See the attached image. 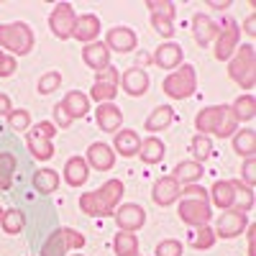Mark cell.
<instances>
[{
	"label": "cell",
	"instance_id": "1",
	"mask_svg": "<svg viewBox=\"0 0 256 256\" xmlns=\"http://www.w3.org/2000/svg\"><path fill=\"white\" fill-rule=\"evenodd\" d=\"M195 128L202 134H212L218 138H228L238 131V120L233 116L228 105H210V108L200 110L195 118Z\"/></svg>",
	"mask_w": 256,
	"mask_h": 256
},
{
	"label": "cell",
	"instance_id": "2",
	"mask_svg": "<svg viewBox=\"0 0 256 256\" xmlns=\"http://www.w3.org/2000/svg\"><path fill=\"white\" fill-rule=\"evenodd\" d=\"M120 198H123V182L108 180L100 190L88 192V195L80 198V210L84 216H113Z\"/></svg>",
	"mask_w": 256,
	"mask_h": 256
},
{
	"label": "cell",
	"instance_id": "3",
	"mask_svg": "<svg viewBox=\"0 0 256 256\" xmlns=\"http://www.w3.org/2000/svg\"><path fill=\"white\" fill-rule=\"evenodd\" d=\"M228 74L233 82H238L244 90L254 88V80H256V62H254V46L244 44L241 49H236V56L230 59V67Z\"/></svg>",
	"mask_w": 256,
	"mask_h": 256
},
{
	"label": "cell",
	"instance_id": "4",
	"mask_svg": "<svg viewBox=\"0 0 256 256\" xmlns=\"http://www.w3.org/2000/svg\"><path fill=\"white\" fill-rule=\"evenodd\" d=\"M0 46L16 54H28L34 49V31L26 24H3L0 26Z\"/></svg>",
	"mask_w": 256,
	"mask_h": 256
},
{
	"label": "cell",
	"instance_id": "5",
	"mask_svg": "<svg viewBox=\"0 0 256 256\" xmlns=\"http://www.w3.org/2000/svg\"><path fill=\"white\" fill-rule=\"evenodd\" d=\"M195 90H198V74L195 67H190V64H182L180 72H172L164 80V92L174 100H184Z\"/></svg>",
	"mask_w": 256,
	"mask_h": 256
},
{
	"label": "cell",
	"instance_id": "6",
	"mask_svg": "<svg viewBox=\"0 0 256 256\" xmlns=\"http://www.w3.org/2000/svg\"><path fill=\"white\" fill-rule=\"evenodd\" d=\"M84 246V236L72 228H59L54 230L49 241L44 244V248H41V256H64L67 254V248H82Z\"/></svg>",
	"mask_w": 256,
	"mask_h": 256
},
{
	"label": "cell",
	"instance_id": "7",
	"mask_svg": "<svg viewBox=\"0 0 256 256\" xmlns=\"http://www.w3.org/2000/svg\"><path fill=\"white\" fill-rule=\"evenodd\" d=\"M238 38H241V31H238V24L233 18H226L223 26H218V41H216V59L218 62H226L233 56V52L238 49Z\"/></svg>",
	"mask_w": 256,
	"mask_h": 256
},
{
	"label": "cell",
	"instance_id": "8",
	"mask_svg": "<svg viewBox=\"0 0 256 256\" xmlns=\"http://www.w3.org/2000/svg\"><path fill=\"white\" fill-rule=\"evenodd\" d=\"M74 8L70 3H56L52 16H49V28L56 38H70L72 36V28H74Z\"/></svg>",
	"mask_w": 256,
	"mask_h": 256
},
{
	"label": "cell",
	"instance_id": "9",
	"mask_svg": "<svg viewBox=\"0 0 256 256\" xmlns=\"http://www.w3.org/2000/svg\"><path fill=\"white\" fill-rule=\"evenodd\" d=\"M180 218L187 226H208L210 208L205 200H182L180 202Z\"/></svg>",
	"mask_w": 256,
	"mask_h": 256
},
{
	"label": "cell",
	"instance_id": "10",
	"mask_svg": "<svg viewBox=\"0 0 256 256\" xmlns=\"http://www.w3.org/2000/svg\"><path fill=\"white\" fill-rule=\"evenodd\" d=\"M244 228H246V212H241V210H226L220 216V220H218L216 233L220 238H236V236H241Z\"/></svg>",
	"mask_w": 256,
	"mask_h": 256
},
{
	"label": "cell",
	"instance_id": "11",
	"mask_svg": "<svg viewBox=\"0 0 256 256\" xmlns=\"http://www.w3.org/2000/svg\"><path fill=\"white\" fill-rule=\"evenodd\" d=\"M136 44H138L136 34H134L131 28H126V26H116V28H110V31H108V38H105V46L113 49V52H120V54L134 52Z\"/></svg>",
	"mask_w": 256,
	"mask_h": 256
},
{
	"label": "cell",
	"instance_id": "12",
	"mask_svg": "<svg viewBox=\"0 0 256 256\" xmlns=\"http://www.w3.org/2000/svg\"><path fill=\"white\" fill-rule=\"evenodd\" d=\"M123 90L131 98H141L148 90V74L141 67H128L123 72Z\"/></svg>",
	"mask_w": 256,
	"mask_h": 256
},
{
	"label": "cell",
	"instance_id": "13",
	"mask_svg": "<svg viewBox=\"0 0 256 256\" xmlns=\"http://www.w3.org/2000/svg\"><path fill=\"white\" fill-rule=\"evenodd\" d=\"M98 31H100V18L92 13H84L74 20L72 36L77 41H84V44H92V38H98Z\"/></svg>",
	"mask_w": 256,
	"mask_h": 256
},
{
	"label": "cell",
	"instance_id": "14",
	"mask_svg": "<svg viewBox=\"0 0 256 256\" xmlns=\"http://www.w3.org/2000/svg\"><path fill=\"white\" fill-rule=\"evenodd\" d=\"M116 220H118L120 230L134 233L136 228L144 226L146 212H144V208H138V205H123V208H118V212H116Z\"/></svg>",
	"mask_w": 256,
	"mask_h": 256
},
{
	"label": "cell",
	"instance_id": "15",
	"mask_svg": "<svg viewBox=\"0 0 256 256\" xmlns=\"http://www.w3.org/2000/svg\"><path fill=\"white\" fill-rule=\"evenodd\" d=\"M88 162L92 169H98V172H108V169L116 164V154L110 152V146L108 144H92L88 148Z\"/></svg>",
	"mask_w": 256,
	"mask_h": 256
},
{
	"label": "cell",
	"instance_id": "16",
	"mask_svg": "<svg viewBox=\"0 0 256 256\" xmlns=\"http://www.w3.org/2000/svg\"><path fill=\"white\" fill-rule=\"evenodd\" d=\"M154 202L156 205H172L177 198H180V182L174 180V177H162V180H156V184H154Z\"/></svg>",
	"mask_w": 256,
	"mask_h": 256
},
{
	"label": "cell",
	"instance_id": "17",
	"mask_svg": "<svg viewBox=\"0 0 256 256\" xmlns=\"http://www.w3.org/2000/svg\"><path fill=\"white\" fill-rule=\"evenodd\" d=\"M120 123H123V113H120L118 105H113V102H102V105H98V126L102 128L105 134L118 131V126H120Z\"/></svg>",
	"mask_w": 256,
	"mask_h": 256
},
{
	"label": "cell",
	"instance_id": "18",
	"mask_svg": "<svg viewBox=\"0 0 256 256\" xmlns=\"http://www.w3.org/2000/svg\"><path fill=\"white\" fill-rule=\"evenodd\" d=\"M192 36H195V41L200 46H208L212 38L218 36V24H212V20L208 16H195L192 18Z\"/></svg>",
	"mask_w": 256,
	"mask_h": 256
},
{
	"label": "cell",
	"instance_id": "19",
	"mask_svg": "<svg viewBox=\"0 0 256 256\" xmlns=\"http://www.w3.org/2000/svg\"><path fill=\"white\" fill-rule=\"evenodd\" d=\"M82 59H84V64L88 67H92L95 72H100V70H105L108 67V62H110V52H108V46L105 44H88L82 49Z\"/></svg>",
	"mask_w": 256,
	"mask_h": 256
},
{
	"label": "cell",
	"instance_id": "20",
	"mask_svg": "<svg viewBox=\"0 0 256 256\" xmlns=\"http://www.w3.org/2000/svg\"><path fill=\"white\" fill-rule=\"evenodd\" d=\"M182 56H184V52H182L180 44H162L154 54V62L162 70H174L182 64Z\"/></svg>",
	"mask_w": 256,
	"mask_h": 256
},
{
	"label": "cell",
	"instance_id": "21",
	"mask_svg": "<svg viewBox=\"0 0 256 256\" xmlns=\"http://www.w3.org/2000/svg\"><path fill=\"white\" fill-rule=\"evenodd\" d=\"M64 177H67V182L72 187H80L88 182V162L80 159V156H72L67 162V166H64Z\"/></svg>",
	"mask_w": 256,
	"mask_h": 256
},
{
	"label": "cell",
	"instance_id": "22",
	"mask_svg": "<svg viewBox=\"0 0 256 256\" xmlns=\"http://www.w3.org/2000/svg\"><path fill=\"white\" fill-rule=\"evenodd\" d=\"M138 146H141L138 134L131 131V128H126V131L116 134V148H118V154H123V156H136V154H138Z\"/></svg>",
	"mask_w": 256,
	"mask_h": 256
},
{
	"label": "cell",
	"instance_id": "23",
	"mask_svg": "<svg viewBox=\"0 0 256 256\" xmlns=\"http://www.w3.org/2000/svg\"><path fill=\"white\" fill-rule=\"evenodd\" d=\"M62 108L72 116V120L74 118H84V116H88V108H90V100L84 98L82 92H67V98H64V102H62Z\"/></svg>",
	"mask_w": 256,
	"mask_h": 256
},
{
	"label": "cell",
	"instance_id": "24",
	"mask_svg": "<svg viewBox=\"0 0 256 256\" xmlns=\"http://www.w3.org/2000/svg\"><path fill=\"white\" fill-rule=\"evenodd\" d=\"M174 120V110L169 105H159V108L152 110V116L146 118V131H162L169 123Z\"/></svg>",
	"mask_w": 256,
	"mask_h": 256
},
{
	"label": "cell",
	"instance_id": "25",
	"mask_svg": "<svg viewBox=\"0 0 256 256\" xmlns=\"http://www.w3.org/2000/svg\"><path fill=\"white\" fill-rule=\"evenodd\" d=\"M233 148L241 154V156H254L256 152V134L251 131V128H244V131H236L233 134Z\"/></svg>",
	"mask_w": 256,
	"mask_h": 256
},
{
	"label": "cell",
	"instance_id": "26",
	"mask_svg": "<svg viewBox=\"0 0 256 256\" xmlns=\"http://www.w3.org/2000/svg\"><path fill=\"white\" fill-rule=\"evenodd\" d=\"M138 156L146 162V164H156V162H162L164 159V144L159 141V138H146V141H141V146H138Z\"/></svg>",
	"mask_w": 256,
	"mask_h": 256
},
{
	"label": "cell",
	"instance_id": "27",
	"mask_svg": "<svg viewBox=\"0 0 256 256\" xmlns=\"http://www.w3.org/2000/svg\"><path fill=\"white\" fill-rule=\"evenodd\" d=\"M200 177H202V164L200 162H180L174 166V180L177 182L192 184V182H198Z\"/></svg>",
	"mask_w": 256,
	"mask_h": 256
},
{
	"label": "cell",
	"instance_id": "28",
	"mask_svg": "<svg viewBox=\"0 0 256 256\" xmlns=\"http://www.w3.org/2000/svg\"><path fill=\"white\" fill-rule=\"evenodd\" d=\"M34 187L38 192H44V195H49V192H54L59 187V174L54 172V169H38V172L34 174Z\"/></svg>",
	"mask_w": 256,
	"mask_h": 256
},
{
	"label": "cell",
	"instance_id": "29",
	"mask_svg": "<svg viewBox=\"0 0 256 256\" xmlns=\"http://www.w3.org/2000/svg\"><path fill=\"white\" fill-rule=\"evenodd\" d=\"M113 246H116V254L118 256H136L138 254V238L134 236V233H128V230H120L118 233Z\"/></svg>",
	"mask_w": 256,
	"mask_h": 256
},
{
	"label": "cell",
	"instance_id": "30",
	"mask_svg": "<svg viewBox=\"0 0 256 256\" xmlns=\"http://www.w3.org/2000/svg\"><path fill=\"white\" fill-rule=\"evenodd\" d=\"M233 200H236V192H233L230 182H216L212 184V202H216L218 208L228 210L233 205Z\"/></svg>",
	"mask_w": 256,
	"mask_h": 256
},
{
	"label": "cell",
	"instance_id": "31",
	"mask_svg": "<svg viewBox=\"0 0 256 256\" xmlns=\"http://www.w3.org/2000/svg\"><path fill=\"white\" fill-rule=\"evenodd\" d=\"M26 141H28V148H31V154H34L36 159H49V156L54 154L52 141H49V138H44V136H36L34 131L26 136Z\"/></svg>",
	"mask_w": 256,
	"mask_h": 256
},
{
	"label": "cell",
	"instance_id": "32",
	"mask_svg": "<svg viewBox=\"0 0 256 256\" xmlns=\"http://www.w3.org/2000/svg\"><path fill=\"white\" fill-rule=\"evenodd\" d=\"M233 116H236V120H251L256 116V102H254V95H241L236 102L230 105Z\"/></svg>",
	"mask_w": 256,
	"mask_h": 256
},
{
	"label": "cell",
	"instance_id": "33",
	"mask_svg": "<svg viewBox=\"0 0 256 256\" xmlns=\"http://www.w3.org/2000/svg\"><path fill=\"white\" fill-rule=\"evenodd\" d=\"M230 184H233V192H236V200H233V202H238V208H236V210L248 212V210L254 208V192H251V187L241 184V180H233Z\"/></svg>",
	"mask_w": 256,
	"mask_h": 256
},
{
	"label": "cell",
	"instance_id": "34",
	"mask_svg": "<svg viewBox=\"0 0 256 256\" xmlns=\"http://www.w3.org/2000/svg\"><path fill=\"white\" fill-rule=\"evenodd\" d=\"M16 172V156L13 154H0V190H8Z\"/></svg>",
	"mask_w": 256,
	"mask_h": 256
},
{
	"label": "cell",
	"instance_id": "35",
	"mask_svg": "<svg viewBox=\"0 0 256 256\" xmlns=\"http://www.w3.org/2000/svg\"><path fill=\"white\" fill-rule=\"evenodd\" d=\"M116 92H118V84L98 82V80H95L92 90H90V95H92V100H95V102H110V100L116 98Z\"/></svg>",
	"mask_w": 256,
	"mask_h": 256
},
{
	"label": "cell",
	"instance_id": "36",
	"mask_svg": "<svg viewBox=\"0 0 256 256\" xmlns=\"http://www.w3.org/2000/svg\"><path fill=\"white\" fill-rule=\"evenodd\" d=\"M3 230L6 233H20L24 230V212L20 210H8V212H3Z\"/></svg>",
	"mask_w": 256,
	"mask_h": 256
},
{
	"label": "cell",
	"instance_id": "37",
	"mask_svg": "<svg viewBox=\"0 0 256 256\" xmlns=\"http://www.w3.org/2000/svg\"><path fill=\"white\" fill-rule=\"evenodd\" d=\"M146 8L152 10V16H162L166 20L174 18V3H164V0H148Z\"/></svg>",
	"mask_w": 256,
	"mask_h": 256
},
{
	"label": "cell",
	"instance_id": "38",
	"mask_svg": "<svg viewBox=\"0 0 256 256\" xmlns=\"http://www.w3.org/2000/svg\"><path fill=\"white\" fill-rule=\"evenodd\" d=\"M192 154H195V159H208L210 154H212V144H210V138L208 136H195L192 138Z\"/></svg>",
	"mask_w": 256,
	"mask_h": 256
},
{
	"label": "cell",
	"instance_id": "39",
	"mask_svg": "<svg viewBox=\"0 0 256 256\" xmlns=\"http://www.w3.org/2000/svg\"><path fill=\"white\" fill-rule=\"evenodd\" d=\"M62 84V74L59 72H46L44 77L38 80V92L41 95H49V92H54L56 88Z\"/></svg>",
	"mask_w": 256,
	"mask_h": 256
},
{
	"label": "cell",
	"instance_id": "40",
	"mask_svg": "<svg viewBox=\"0 0 256 256\" xmlns=\"http://www.w3.org/2000/svg\"><path fill=\"white\" fill-rule=\"evenodd\" d=\"M8 123H10L13 131H26L28 123H31V116H28V110H16V113L8 116Z\"/></svg>",
	"mask_w": 256,
	"mask_h": 256
},
{
	"label": "cell",
	"instance_id": "41",
	"mask_svg": "<svg viewBox=\"0 0 256 256\" xmlns=\"http://www.w3.org/2000/svg\"><path fill=\"white\" fill-rule=\"evenodd\" d=\"M212 244H216V233H212L208 226H200V233H198V238L192 241V246L195 248H210Z\"/></svg>",
	"mask_w": 256,
	"mask_h": 256
},
{
	"label": "cell",
	"instance_id": "42",
	"mask_svg": "<svg viewBox=\"0 0 256 256\" xmlns=\"http://www.w3.org/2000/svg\"><path fill=\"white\" fill-rule=\"evenodd\" d=\"M156 256H182V244L180 241H162L156 246Z\"/></svg>",
	"mask_w": 256,
	"mask_h": 256
},
{
	"label": "cell",
	"instance_id": "43",
	"mask_svg": "<svg viewBox=\"0 0 256 256\" xmlns=\"http://www.w3.org/2000/svg\"><path fill=\"white\" fill-rule=\"evenodd\" d=\"M152 26L162 34V36H172L174 34V26H172V20H166V18H162V16H152Z\"/></svg>",
	"mask_w": 256,
	"mask_h": 256
},
{
	"label": "cell",
	"instance_id": "44",
	"mask_svg": "<svg viewBox=\"0 0 256 256\" xmlns=\"http://www.w3.org/2000/svg\"><path fill=\"white\" fill-rule=\"evenodd\" d=\"M34 134L36 136H44V138H54V134H56V128H54V123H49V120H44V123H36V128H34Z\"/></svg>",
	"mask_w": 256,
	"mask_h": 256
},
{
	"label": "cell",
	"instance_id": "45",
	"mask_svg": "<svg viewBox=\"0 0 256 256\" xmlns=\"http://www.w3.org/2000/svg\"><path fill=\"white\" fill-rule=\"evenodd\" d=\"M98 82H108V84H118V70L113 67H105L98 72Z\"/></svg>",
	"mask_w": 256,
	"mask_h": 256
},
{
	"label": "cell",
	"instance_id": "46",
	"mask_svg": "<svg viewBox=\"0 0 256 256\" xmlns=\"http://www.w3.org/2000/svg\"><path fill=\"white\" fill-rule=\"evenodd\" d=\"M184 195H187V200H205L208 202V192L202 187H198V184H187Z\"/></svg>",
	"mask_w": 256,
	"mask_h": 256
},
{
	"label": "cell",
	"instance_id": "47",
	"mask_svg": "<svg viewBox=\"0 0 256 256\" xmlns=\"http://www.w3.org/2000/svg\"><path fill=\"white\" fill-rule=\"evenodd\" d=\"M256 164H254V156H248L246 159V164H244V182H246V187H251L254 184V180H256Z\"/></svg>",
	"mask_w": 256,
	"mask_h": 256
},
{
	"label": "cell",
	"instance_id": "48",
	"mask_svg": "<svg viewBox=\"0 0 256 256\" xmlns=\"http://www.w3.org/2000/svg\"><path fill=\"white\" fill-rule=\"evenodd\" d=\"M16 72V56H3L0 62V77H10Z\"/></svg>",
	"mask_w": 256,
	"mask_h": 256
},
{
	"label": "cell",
	"instance_id": "49",
	"mask_svg": "<svg viewBox=\"0 0 256 256\" xmlns=\"http://www.w3.org/2000/svg\"><path fill=\"white\" fill-rule=\"evenodd\" d=\"M54 116H56V123H59L62 128H67V126L72 123V116H70L67 110H64V108H62V102H59V105H56V108H54Z\"/></svg>",
	"mask_w": 256,
	"mask_h": 256
},
{
	"label": "cell",
	"instance_id": "50",
	"mask_svg": "<svg viewBox=\"0 0 256 256\" xmlns=\"http://www.w3.org/2000/svg\"><path fill=\"white\" fill-rule=\"evenodd\" d=\"M13 113V105H10V100L0 92V116H10Z\"/></svg>",
	"mask_w": 256,
	"mask_h": 256
},
{
	"label": "cell",
	"instance_id": "51",
	"mask_svg": "<svg viewBox=\"0 0 256 256\" xmlns=\"http://www.w3.org/2000/svg\"><path fill=\"white\" fill-rule=\"evenodd\" d=\"M254 26H256V18H254V16H248V18H246V24H244V28H246V34H248V36H254V34H256V31H254Z\"/></svg>",
	"mask_w": 256,
	"mask_h": 256
},
{
	"label": "cell",
	"instance_id": "52",
	"mask_svg": "<svg viewBox=\"0 0 256 256\" xmlns=\"http://www.w3.org/2000/svg\"><path fill=\"white\" fill-rule=\"evenodd\" d=\"M254 236H256V228H248V256H254Z\"/></svg>",
	"mask_w": 256,
	"mask_h": 256
},
{
	"label": "cell",
	"instance_id": "53",
	"mask_svg": "<svg viewBox=\"0 0 256 256\" xmlns=\"http://www.w3.org/2000/svg\"><path fill=\"white\" fill-rule=\"evenodd\" d=\"M208 6H210V8H218V10H223V8H228L230 3H228V0H223V3H218V0H210Z\"/></svg>",
	"mask_w": 256,
	"mask_h": 256
},
{
	"label": "cell",
	"instance_id": "54",
	"mask_svg": "<svg viewBox=\"0 0 256 256\" xmlns=\"http://www.w3.org/2000/svg\"><path fill=\"white\" fill-rule=\"evenodd\" d=\"M3 56H6V54H3V52H0V62H3Z\"/></svg>",
	"mask_w": 256,
	"mask_h": 256
},
{
	"label": "cell",
	"instance_id": "55",
	"mask_svg": "<svg viewBox=\"0 0 256 256\" xmlns=\"http://www.w3.org/2000/svg\"><path fill=\"white\" fill-rule=\"evenodd\" d=\"M0 218H3V210H0Z\"/></svg>",
	"mask_w": 256,
	"mask_h": 256
}]
</instances>
